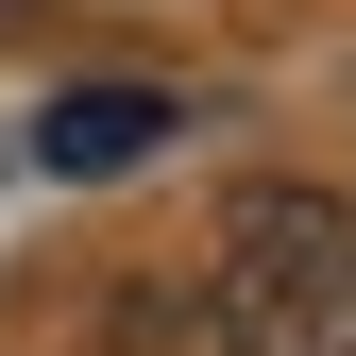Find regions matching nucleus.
I'll return each instance as SVG.
<instances>
[{
	"label": "nucleus",
	"instance_id": "nucleus-1",
	"mask_svg": "<svg viewBox=\"0 0 356 356\" xmlns=\"http://www.w3.org/2000/svg\"><path fill=\"white\" fill-rule=\"evenodd\" d=\"M204 323H220V356H356V204L254 187L238 220H220Z\"/></svg>",
	"mask_w": 356,
	"mask_h": 356
},
{
	"label": "nucleus",
	"instance_id": "nucleus-2",
	"mask_svg": "<svg viewBox=\"0 0 356 356\" xmlns=\"http://www.w3.org/2000/svg\"><path fill=\"white\" fill-rule=\"evenodd\" d=\"M153 136H170V85H68V102H51V136H34V153H51L68 187H102V170H136Z\"/></svg>",
	"mask_w": 356,
	"mask_h": 356
}]
</instances>
